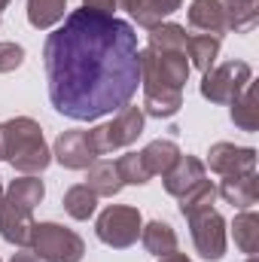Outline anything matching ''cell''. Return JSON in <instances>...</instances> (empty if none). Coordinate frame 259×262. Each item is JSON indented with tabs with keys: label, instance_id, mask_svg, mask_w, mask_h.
<instances>
[{
	"label": "cell",
	"instance_id": "20",
	"mask_svg": "<svg viewBox=\"0 0 259 262\" xmlns=\"http://www.w3.org/2000/svg\"><path fill=\"white\" fill-rule=\"evenodd\" d=\"M220 46H223V37L217 34H195L186 43V58H189V67L207 73L210 67L217 64V55H220Z\"/></svg>",
	"mask_w": 259,
	"mask_h": 262
},
{
	"label": "cell",
	"instance_id": "23",
	"mask_svg": "<svg viewBox=\"0 0 259 262\" xmlns=\"http://www.w3.org/2000/svg\"><path fill=\"white\" fill-rule=\"evenodd\" d=\"M226 25L235 34H247L259 21V0H223Z\"/></svg>",
	"mask_w": 259,
	"mask_h": 262
},
{
	"label": "cell",
	"instance_id": "21",
	"mask_svg": "<svg viewBox=\"0 0 259 262\" xmlns=\"http://www.w3.org/2000/svg\"><path fill=\"white\" fill-rule=\"evenodd\" d=\"M186 43H189V34L183 25H174V21H162L156 28H149V49L156 52H186Z\"/></svg>",
	"mask_w": 259,
	"mask_h": 262
},
{
	"label": "cell",
	"instance_id": "16",
	"mask_svg": "<svg viewBox=\"0 0 259 262\" xmlns=\"http://www.w3.org/2000/svg\"><path fill=\"white\" fill-rule=\"evenodd\" d=\"M85 186H89L98 198H116L122 192V180H119L116 162L95 159V162L85 168Z\"/></svg>",
	"mask_w": 259,
	"mask_h": 262
},
{
	"label": "cell",
	"instance_id": "3",
	"mask_svg": "<svg viewBox=\"0 0 259 262\" xmlns=\"http://www.w3.org/2000/svg\"><path fill=\"white\" fill-rule=\"evenodd\" d=\"M143 122H146L143 110L134 107V104H125L122 110H116L113 122H107V125H95L92 131H85V134H89V146H92V152L101 159V156H110L113 149L131 146V143L143 134Z\"/></svg>",
	"mask_w": 259,
	"mask_h": 262
},
{
	"label": "cell",
	"instance_id": "12",
	"mask_svg": "<svg viewBox=\"0 0 259 262\" xmlns=\"http://www.w3.org/2000/svg\"><path fill=\"white\" fill-rule=\"evenodd\" d=\"M217 195H223L232 207L238 210H250L259 198V177L256 171H247V174H232V177H223Z\"/></svg>",
	"mask_w": 259,
	"mask_h": 262
},
{
	"label": "cell",
	"instance_id": "7",
	"mask_svg": "<svg viewBox=\"0 0 259 262\" xmlns=\"http://www.w3.org/2000/svg\"><path fill=\"white\" fill-rule=\"evenodd\" d=\"M189 223V232H192V244L198 250V256L207 262H220L226 256V244H229V235H226V220L207 207L201 213H192L186 216Z\"/></svg>",
	"mask_w": 259,
	"mask_h": 262
},
{
	"label": "cell",
	"instance_id": "29",
	"mask_svg": "<svg viewBox=\"0 0 259 262\" xmlns=\"http://www.w3.org/2000/svg\"><path fill=\"white\" fill-rule=\"evenodd\" d=\"M25 64V49L18 43H0V73H12Z\"/></svg>",
	"mask_w": 259,
	"mask_h": 262
},
{
	"label": "cell",
	"instance_id": "24",
	"mask_svg": "<svg viewBox=\"0 0 259 262\" xmlns=\"http://www.w3.org/2000/svg\"><path fill=\"white\" fill-rule=\"evenodd\" d=\"M232 232H235V244L241 253L247 256H256L259 250V216L253 210H241L232 223Z\"/></svg>",
	"mask_w": 259,
	"mask_h": 262
},
{
	"label": "cell",
	"instance_id": "14",
	"mask_svg": "<svg viewBox=\"0 0 259 262\" xmlns=\"http://www.w3.org/2000/svg\"><path fill=\"white\" fill-rule=\"evenodd\" d=\"M186 18H189V25H192L195 31H204V34H217V37H223V34L229 31L223 0H192Z\"/></svg>",
	"mask_w": 259,
	"mask_h": 262
},
{
	"label": "cell",
	"instance_id": "25",
	"mask_svg": "<svg viewBox=\"0 0 259 262\" xmlns=\"http://www.w3.org/2000/svg\"><path fill=\"white\" fill-rule=\"evenodd\" d=\"M61 204H64V210L73 216V220H89V216H95V210H98V195L85 186V183H79V186H70L61 198Z\"/></svg>",
	"mask_w": 259,
	"mask_h": 262
},
{
	"label": "cell",
	"instance_id": "32",
	"mask_svg": "<svg viewBox=\"0 0 259 262\" xmlns=\"http://www.w3.org/2000/svg\"><path fill=\"white\" fill-rule=\"evenodd\" d=\"M159 262H192L186 253H168V256H162Z\"/></svg>",
	"mask_w": 259,
	"mask_h": 262
},
{
	"label": "cell",
	"instance_id": "1",
	"mask_svg": "<svg viewBox=\"0 0 259 262\" xmlns=\"http://www.w3.org/2000/svg\"><path fill=\"white\" fill-rule=\"evenodd\" d=\"M52 107L73 122L122 110L140 89V46L128 21L73 9L43 43Z\"/></svg>",
	"mask_w": 259,
	"mask_h": 262
},
{
	"label": "cell",
	"instance_id": "18",
	"mask_svg": "<svg viewBox=\"0 0 259 262\" xmlns=\"http://www.w3.org/2000/svg\"><path fill=\"white\" fill-rule=\"evenodd\" d=\"M140 159H143V165H146V171H149V177H165L171 168H174V162L180 159V146L174 143V140H149L143 149H140Z\"/></svg>",
	"mask_w": 259,
	"mask_h": 262
},
{
	"label": "cell",
	"instance_id": "31",
	"mask_svg": "<svg viewBox=\"0 0 259 262\" xmlns=\"http://www.w3.org/2000/svg\"><path fill=\"white\" fill-rule=\"evenodd\" d=\"M9 262H40V256H37L34 250H31V253H28V250H21V253H12V259H9Z\"/></svg>",
	"mask_w": 259,
	"mask_h": 262
},
{
	"label": "cell",
	"instance_id": "10",
	"mask_svg": "<svg viewBox=\"0 0 259 262\" xmlns=\"http://www.w3.org/2000/svg\"><path fill=\"white\" fill-rule=\"evenodd\" d=\"M52 156L67 171H85L98 159L92 152V146H89V134L85 131H61L55 146H52Z\"/></svg>",
	"mask_w": 259,
	"mask_h": 262
},
{
	"label": "cell",
	"instance_id": "36",
	"mask_svg": "<svg viewBox=\"0 0 259 262\" xmlns=\"http://www.w3.org/2000/svg\"><path fill=\"white\" fill-rule=\"evenodd\" d=\"M0 204H3V183H0Z\"/></svg>",
	"mask_w": 259,
	"mask_h": 262
},
{
	"label": "cell",
	"instance_id": "8",
	"mask_svg": "<svg viewBox=\"0 0 259 262\" xmlns=\"http://www.w3.org/2000/svg\"><path fill=\"white\" fill-rule=\"evenodd\" d=\"M213 174L220 177H232V174H247V171H256V149L253 146H235V143H213L207 149V165Z\"/></svg>",
	"mask_w": 259,
	"mask_h": 262
},
{
	"label": "cell",
	"instance_id": "26",
	"mask_svg": "<svg viewBox=\"0 0 259 262\" xmlns=\"http://www.w3.org/2000/svg\"><path fill=\"white\" fill-rule=\"evenodd\" d=\"M232 107V122L241 131H256L259 119H256V92H253V82H247V89L229 104Z\"/></svg>",
	"mask_w": 259,
	"mask_h": 262
},
{
	"label": "cell",
	"instance_id": "11",
	"mask_svg": "<svg viewBox=\"0 0 259 262\" xmlns=\"http://www.w3.org/2000/svg\"><path fill=\"white\" fill-rule=\"evenodd\" d=\"M31 229H34V210H21L9 201L0 204V238L12 247H31Z\"/></svg>",
	"mask_w": 259,
	"mask_h": 262
},
{
	"label": "cell",
	"instance_id": "17",
	"mask_svg": "<svg viewBox=\"0 0 259 262\" xmlns=\"http://www.w3.org/2000/svg\"><path fill=\"white\" fill-rule=\"evenodd\" d=\"M43 198H46V186L37 174H21V177L9 180V186L3 189V201H9L21 210H34Z\"/></svg>",
	"mask_w": 259,
	"mask_h": 262
},
{
	"label": "cell",
	"instance_id": "19",
	"mask_svg": "<svg viewBox=\"0 0 259 262\" xmlns=\"http://www.w3.org/2000/svg\"><path fill=\"white\" fill-rule=\"evenodd\" d=\"M140 241H143V247H146V253H153V256H168V253H177V232L171 229V223H165V220H153V223H146L143 229H140Z\"/></svg>",
	"mask_w": 259,
	"mask_h": 262
},
{
	"label": "cell",
	"instance_id": "4",
	"mask_svg": "<svg viewBox=\"0 0 259 262\" xmlns=\"http://www.w3.org/2000/svg\"><path fill=\"white\" fill-rule=\"evenodd\" d=\"M31 250L40 256V262H82L85 241L61 223H34Z\"/></svg>",
	"mask_w": 259,
	"mask_h": 262
},
{
	"label": "cell",
	"instance_id": "33",
	"mask_svg": "<svg viewBox=\"0 0 259 262\" xmlns=\"http://www.w3.org/2000/svg\"><path fill=\"white\" fill-rule=\"evenodd\" d=\"M9 3H12V0H0V15H3V9H6Z\"/></svg>",
	"mask_w": 259,
	"mask_h": 262
},
{
	"label": "cell",
	"instance_id": "28",
	"mask_svg": "<svg viewBox=\"0 0 259 262\" xmlns=\"http://www.w3.org/2000/svg\"><path fill=\"white\" fill-rule=\"evenodd\" d=\"M116 171H119V180L122 186H143L149 183V171L140 159V152H125L116 159Z\"/></svg>",
	"mask_w": 259,
	"mask_h": 262
},
{
	"label": "cell",
	"instance_id": "5",
	"mask_svg": "<svg viewBox=\"0 0 259 262\" xmlns=\"http://www.w3.org/2000/svg\"><path fill=\"white\" fill-rule=\"evenodd\" d=\"M140 229H143V216L131 204H110V207H104L98 223H95L98 241L107 244V247H116V250H125L131 244H137Z\"/></svg>",
	"mask_w": 259,
	"mask_h": 262
},
{
	"label": "cell",
	"instance_id": "22",
	"mask_svg": "<svg viewBox=\"0 0 259 262\" xmlns=\"http://www.w3.org/2000/svg\"><path fill=\"white\" fill-rule=\"evenodd\" d=\"M67 15V0H28V21L37 31H49Z\"/></svg>",
	"mask_w": 259,
	"mask_h": 262
},
{
	"label": "cell",
	"instance_id": "30",
	"mask_svg": "<svg viewBox=\"0 0 259 262\" xmlns=\"http://www.w3.org/2000/svg\"><path fill=\"white\" fill-rule=\"evenodd\" d=\"M82 6L101 15H116V0H82Z\"/></svg>",
	"mask_w": 259,
	"mask_h": 262
},
{
	"label": "cell",
	"instance_id": "2",
	"mask_svg": "<svg viewBox=\"0 0 259 262\" xmlns=\"http://www.w3.org/2000/svg\"><path fill=\"white\" fill-rule=\"evenodd\" d=\"M3 125V159L18 174H43L52 162V149L43 137V128L31 116H15Z\"/></svg>",
	"mask_w": 259,
	"mask_h": 262
},
{
	"label": "cell",
	"instance_id": "9",
	"mask_svg": "<svg viewBox=\"0 0 259 262\" xmlns=\"http://www.w3.org/2000/svg\"><path fill=\"white\" fill-rule=\"evenodd\" d=\"M140 89H143V107H140L143 116L171 119L183 107V92L180 89H171L159 79H140Z\"/></svg>",
	"mask_w": 259,
	"mask_h": 262
},
{
	"label": "cell",
	"instance_id": "27",
	"mask_svg": "<svg viewBox=\"0 0 259 262\" xmlns=\"http://www.w3.org/2000/svg\"><path fill=\"white\" fill-rule=\"evenodd\" d=\"M213 198H217V186L210 180H198L192 189H186L180 195V213L183 216H192V213H201L207 207H213Z\"/></svg>",
	"mask_w": 259,
	"mask_h": 262
},
{
	"label": "cell",
	"instance_id": "15",
	"mask_svg": "<svg viewBox=\"0 0 259 262\" xmlns=\"http://www.w3.org/2000/svg\"><path fill=\"white\" fill-rule=\"evenodd\" d=\"M183 6V0H128L122 9L131 15V21H137L140 28H156L162 25L171 12H177Z\"/></svg>",
	"mask_w": 259,
	"mask_h": 262
},
{
	"label": "cell",
	"instance_id": "13",
	"mask_svg": "<svg viewBox=\"0 0 259 262\" xmlns=\"http://www.w3.org/2000/svg\"><path fill=\"white\" fill-rule=\"evenodd\" d=\"M204 162L201 159H195V156H183L180 152V159L174 162V168L165 174V192L174 198H180L186 189H192L198 180H204Z\"/></svg>",
	"mask_w": 259,
	"mask_h": 262
},
{
	"label": "cell",
	"instance_id": "34",
	"mask_svg": "<svg viewBox=\"0 0 259 262\" xmlns=\"http://www.w3.org/2000/svg\"><path fill=\"white\" fill-rule=\"evenodd\" d=\"M0 159H3V125H0Z\"/></svg>",
	"mask_w": 259,
	"mask_h": 262
},
{
	"label": "cell",
	"instance_id": "35",
	"mask_svg": "<svg viewBox=\"0 0 259 262\" xmlns=\"http://www.w3.org/2000/svg\"><path fill=\"white\" fill-rule=\"evenodd\" d=\"M125 3H128V0H116V6H125Z\"/></svg>",
	"mask_w": 259,
	"mask_h": 262
},
{
	"label": "cell",
	"instance_id": "6",
	"mask_svg": "<svg viewBox=\"0 0 259 262\" xmlns=\"http://www.w3.org/2000/svg\"><path fill=\"white\" fill-rule=\"evenodd\" d=\"M247 82H253V67L247 61H226L201 76V98L210 104H232L247 89Z\"/></svg>",
	"mask_w": 259,
	"mask_h": 262
}]
</instances>
